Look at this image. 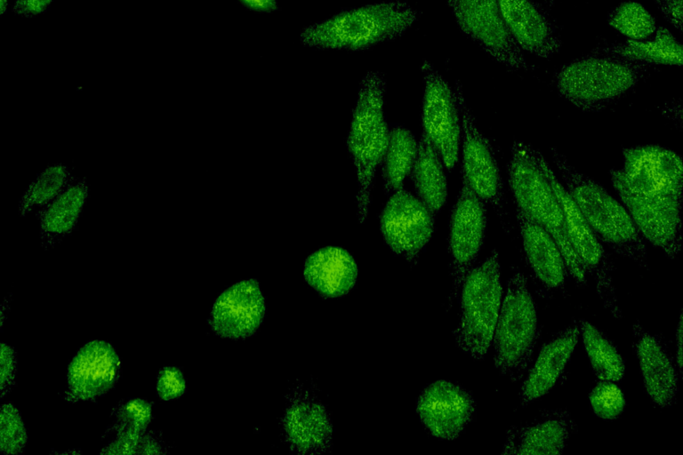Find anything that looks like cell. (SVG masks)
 <instances>
[{"mask_svg":"<svg viewBox=\"0 0 683 455\" xmlns=\"http://www.w3.org/2000/svg\"><path fill=\"white\" fill-rule=\"evenodd\" d=\"M550 152L563 186L599 240L616 254L647 268V242L623 203L578 171L556 148Z\"/></svg>","mask_w":683,"mask_h":455,"instance_id":"obj_1","label":"cell"},{"mask_svg":"<svg viewBox=\"0 0 683 455\" xmlns=\"http://www.w3.org/2000/svg\"><path fill=\"white\" fill-rule=\"evenodd\" d=\"M542 154L522 140H516L511 147L508 178L516 208L553 237L568 276L578 284H585L587 274L568 238L561 204L541 164Z\"/></svg>","mask_w":683,"mask_h":455,"instance_id":"obj_2","label":"cell"},{"mask_svg":"<svg viewBox=\"0 0 683 455\" xmlns=\"http://www.w3.org/2000/svg\"><path fill=\"white\" fill-rule=\"evenodd\" d=\"M419 12L401 1H388L342 11L305 27L300 41L319 50H366L401 36L418 19Z\"/></svg>","mask_w":683,"mask_h":455,"instance_id":"obj_3","label":"cell"},{"mask_svg":"<svg viewBox=\"0 0 683 455\" xmlns=\"http://www.w3.org/2000/svg\"><path fill=\"white\" fill-rule=\"evenodd\" d=\"M386 82L379 71H369L362 79L352 111L347 137L348 151L358 178V219L363 223L368 214L377 165L388 144L389 129L384 115Z\"/></svg>","mask_w":683,"mask_h":455,"instance_id":"obj_4","label":"cell"},{"mask_svg":"<svg viewBox=\"0 0 683 455\" xmlns=\"http://www.w3.org/2000/svg\"><path fill=\"white\" fill-rule=\"evenodd\" d=\"M649 65L591 53L563 66L556 76L558 93L579 109L599 112L633 89Z\"/></svg>","mask_w":683,"mask_h":455,"instance_id":"obj_5","label":"cell"},{"mask_svg":"<svg viewBox=\"0 0 683 455\" xmlns=\"http://www.w3.org/2000/svg\"><path fill=\"white\" fill-rule=\"evenodd\" d=\"M459 295V323L454 331L455 341L472 358L483 359L492 342L502 303V286L496 250L468 272Z\"/></svg>","mask_w":683,"mask_h":455,"instance_id":"obj_6","label":"cell"},{"mask_svg":"<svg viewBox=\"0 0 683 455\" xmlns=\"http://www.w3.org/2000/svg\"><path fill=\"white\" fill-rule=\"evenodd\" d=\"M537 336L535 305L525 275L516 269L507 282L492 339L499 371L519 379L530 364Z\"/></svg>","mask_w":683,"mask_h":455,"instance_id":"obj_7","label":"cell"},{"mask_svg":"<svg viewBox=\"0 0 683 455\" xmlns=\"http://www.w3.org/2000/svg\"><path fill=\"white\" fill-rule=\"evenodd\" d=\"M541 164L561 204L568 238L586 274L595 281L605 308L616 319L622 317L613 283V265L603 243L593 233L568 192L542 154Z\"/></svg>","mask_w":683,"mask_h":455,"instance_id":"obj_8","label":"cell"},{"mask_svg":"<svg viewBox=\"0 0 683 455\" xmlns=\"http://www.w3.org/2000/svg\"><path fill=\"white\" fill-rule=\"evenodd\" d=\"M611 182L645 241L676 259L682 247V202L647 194L631 187L620 169L610 171Z\"/></svg>","mask_w":683,"mask_h":455,"instance_id":"obj_9","label":"cell"},{"mask_svg":"<svg viewBox=\"0 0 683 455\" xmlns=\"http://www.w3.org/2000/svg\"><path fill=\"white\" fill-rule=\"evenodd\" d=\"M447 4L461 30L491 58L510 70L531 69L506 27L498 0H447Z\"/></svg>","mask_w":683,"mask_h":455,"instance_id":"obj_10","label":"cell"},{"mask_svg":"<svg viewBox=\"0 0 683 455\" xmlns=\"http://www.w3.org/2000/svg\"><path fill=\"white\" fill-rule=\"evenodd\" d=\"M424 92L422 99V132L451 170L458 160L462 134L460 112L455 90L427 61L422 67Z\"/></svg>","mask_w":683,"mask_h":455,"instance_id":"obj_11","label":"cell"},{"mask_svg":"<svg viewBox=\"0 0 683 455\" xmlns=\"http://www.w3.org/2000/svg\"><path fill=\"white\" fill-rule=\"evenodd\" d=\"M433 212L419 198L403 188L386 203L380 219L382 237L390 249L409 263H414L430 241Z\"/></svg>","mask_w":683,"mask_h":455,"instance_id":"obj_12","label":"cell"},{"mask_svg":"<svg viewBox=\"0 0 683 455\" xmlns=\"http://www.w3.org/2000/svg\"><path fill=\"white\" fill-rule=\"evenodd\" d=\"M454 90L462 124V179L484 203L491 204L503 216L502 179L493 147L477 127L458 82Z\"/></svg>","mask_w":683,"mask_h":455,"instance_id":"obj_13","label":"cell"},{"mask_svg":"<svg viewBox=\"0 0 683 455\" xmlns=\"http://www.w3.org/2000/svg\"><path fill=\"white\" fill-rule=\"evenodd\" d=\"M486 227L484 202L462 179L450 223L449 251L453 289L450 304L457 299L468 272L478 256Z\"/></svg>","mask_w":683,"mask_h":455,"instance_id":"obj_14","label":"cell"},{"mask_svg":"<svg viewBox=\"0 0 683 455\" xmlns=\"http://www.w3.org/2000/svg\"><path fill=\"white\" fill-rule=\"evenodd\" d=\"M624 180L634 188L682 202L683 169L679 156L656 145L623 150Z\"/></svg>","mask_w":683,"mask_h":455,"instance_id":"obj_15","label":"cell"},{"mask_svg":"<svg viewBox=\"0 0 683 455\" xmlns=\"http://www.w3.org/2000/svg\"><path fill=\"white\" fill-rule=\"evenodd\" d=\"M475 401L458 384L440 379L427 386L417 400L420 420L435 437L456 438L471 420Z\"/></svg>","mask_w":683,"mask_h":455,"instance_id":"obj_16","label":"cell"},{"mask_svg":"<svg viewBox=\"0 0 683 455\" xmlns=\"http://www.w3.org/2000/svg\"><path fill=\"white\" fill-rule=\"evenodd\" d=\"M266 307L259 283L254 279L236 283L215 300L209 317L212 330L227 339H245L260 327Z\"/></svg>","mask_w":683,"mask_h":455,"instance_id":"obj_17","label":"cell"},{"mask_svg":"<svg viewBox=\"0 0 683 455\" xmlns=\"http://www.w3.org/2000/svg\"><path fill=\"white\" fill-rule=\"evenodd\" d=\"M120 365L118 355L108 342L99 339L87 342L68 366L69 396L87 401L104 395L116 385Z\"/></svg>","mask_w":683,"mask_h":455,"instance_id":"obj_18","label":"cell"},{"mask_svg":"<svg viewBox=\"0 0 683 455\" xmlns=\"http://www.w3.org/2000/svg\"><path fill=\"white\" fill-rule=\"evenodd\" d=\"M507 28L522 51L541 58L558 53L562 41L546 9L535 0H498Z\"/></svg>","mask_w":683,"mask_h":455,"instance_id":"obj_19","label":"cell"},{"mask_svg":"<svg viewBox=\"0 0 683 455\" xmlns=\"http://www.w3.org/2000/svg\"><path fill=\"white\" fill-rule=\"evenodd\" d=\"M633 347L651 400L662 408L673 406L677 402L679 372L662 338L637 322L633 324Z\"/></svg>","mask_w":683,"mask_h":455,"instance_id":"obj_20","label":"cell"},{"mask_svg":"<svg viewBox=\"0 0 683 455\" xmlns=\"http://www.w3.org/2000/svg\"><path fill=\"white\" fill-rule=\"evenodd\" d=\"M575 431V423L566 411H542L507 435L502 454L559 455Z\"/></svg>","mask_w":683,"mask_h":455,"instance_id":"obj_21","label":"cell"},{"mask_svg":"<svg viewBox=\"0 0 683 455\" xmlns=\"http://www.w3.org/2000/svg\"><path fill=\"white\" fill-rule=\"evenodd\" d=\"M282 427L291 448L301 454L326 452L332 445L333 426L325 407L305 396L286 408Z\"/></svg>","mask_w":683,"mask_h":455,"instance_id":"obj_22","label":"cell"},{"mask_svg":"<svg viewBox=\"0 0 683 455\" xmlns=\"http://www.w3.org/2000/svg\"><path fill=\"white\" fill-rule=\"evenodd\" d=\"M89 196L87 178L77 175L54 200L35 213L42 249L54 248L76 231Z\"/></svg>","mask_w":683,"mask_h":455,"instance_id":"obj_23","label":"cell"},{"mask_svg":"<svg viewBox=\"0 0 683 455\" xmlns=\"http://www.w3.org/2000/svg\"><path fill=\"white\" fill-rule=\"evenodd\" d=\"M516 216L524 253L534 276L547 290H562L568 275L557 243L543 228L517 208Z\"/></svg>","mask_w":683,"mask_h":455,"instance_id":"obj_24","label":"cell"},{"mask_svg":"<svg viewBox=\"0 0 683 455\" xmlns=\"http://www.w3.org/2000/svg\"><path fill=\"white\" fill-rule=\"evenodd\" d=\"M579 333V325L574 323L542 346L521 386L519 398L523 406L552 388L575 349Z\"/></svg>","mask_w":683,"mask_h":455,"instance_id":"obj_25","label":"cell"},{"mask_svg":"<svg viewBox=\"0 0 683 455\" xmlns=\"http://www.w3.org/2000/svg\"><path fill=\"white\" fill-rule=\"evenodd\" d=\"M358 265L352 255L341 247L326 246L305 260V281L325 298H340L351 291L357 282Z\"/></svg>","mask_w":683,"mask_h":455,"instance_id":"obj_26","label":"cell"},{"mask_svg":"<svg viewBox=\"0 0 683 455\" xmlns=\"http://www.w3.org/2000/svg\"><path fill=\"white\" fill-rule=\"evenodd\" d=\"M591 53L608 54L647 65H682V45L664 27H656L650 39L631 40L600 46Z\"/></svg>","mask_w":683,"mask_h":455,"instance_id":"obj_27","label":"cell"},{"mask_svg":"<svg viewBox=\"0 0 683 455\" xmlns=\"http://www.w3.org/2000/svg\"><path fill=\"white\" fill-rule=\"evenodd\" d=\"M444 167L438 151L422 132L411 172L419 198L433 213L443 207L447 197Z\"/></svg>","mask_w":683,"mask_h":455,"instance_id":"obj_28","label":"cell"},{"mask_svg":"<svg viewBox=\"0 0 683 455\" xmlns=\"http://www.w3.org/2000/svg\"><path fill=\"white\" fill-rule=\"evenodd\" d=\"M77 177L75 168L59 162L50 164L30 180L19 200L17 211L26 217L54 200Z\"/></svg>","mask_w":683,"mask_h":455,"instance_id":"obj_29","label":"cell"},{"mask_svg":"<svg viewBox=\"0 0 683 455\" xmlns=\"http://www.w3.org/2000/svg\"><path fill=\"white\" fill-rule=\"evenodd\" d=\"M418 151L414 134L402 125L389 130L388 144L382 157V178L387 193L402 188L411 172Z\"/></svg>","mask_w":683,"mask_h":455,"instance_id":"obj_30","label":"cell"},{"mask_svg":"<svg viewBox=\"0 0 683 455\" xmlns=\"http://www.w3.org/2000/svg\"><path fill=\"white\" fill-rule=\"evenodd\" d=\"M583 344L599 380L618 382L624 375V362L613 342L585 320L578 323Z\"/></svg>","mask_w":683,"mask_h":455,"instance_id":"obj_31","label":"cell"},{"mask_svg":"<svg viewBox=\"0 0 683 455\" xmlns=\"http://www.w3.org/2000/svg\"><path fill=\"white\" fill-rule=\"evenodd\" d=\"M611 27L631 40H643L653 36L656 29L654 17L637 2H623L608 15Z\"/></svg>","mask_w":683,"mask_h":455,"instance_id":"obj_32","label":"cell"},{"mask_svg":"<svg viewBox=\"0 0 683 455\" xmlns=\"http://www.w3.org/2000/svg\"><path fill=\"white\" fill-rule=\"evenodd\" d=\"M28 435L22 418L12 403L0 411V450L3 454H20L25 449Z\"/></svg>","mask_w":683,"mask_h":455,"instance_id":"obj_33","label":"cell"},{"mask_svg":"<svg viewBox=\"0 0 683 455\" xmlns=\"http://www.w3.org/2000/svg\"><path fill=\"white\" fill-rule=\"evenodd\" d=\"M593 412L605 420L618 418L624 410L625 398L616 382L599 380L590 394Z\"/></svg>","mask_w":683,"mask_h":455,"instance_id":"obj_34","label":"cell"},{"mask_svg":"<svg viewBox=\"0 0 683 455\" xmlns=\"http://www.w3.org/2000/svg\"><path fill=\"white\" fill-rule=\"evenodd\" d=\"M152 418V405L142 398H133L123 403L117 412L115 429L144 435Z\"/></svg>","mask_w":683,"mask_h":455,"instance_id":"obj_35","label":"cell"},{"mask_svg":"<svg viewBox=\"0 0 683 455\" xmlns=\"http://www.w3.org/2000/svg\"><path fill=\"white\" fill-rule=\"evenodd\" d=\"M186 389V380L179 368L165 366L159 371L157 379V393L162 400L179 398Z\"/></svg>","mask_w":683,"mask_h":455,"instance_id":"obj_36","label":"cell"},{"mask_svg":"<svg viewBox=\"0 0 683 455\" xmlns=\"http://www.w3.org/2000/svg\"><path fill=\"white\" fill-rule=\"evenodd\" d=\"M143 435L128 431L117 432L116 438L104 447L100 454L125 455L138 452L139 445Z\"/></svg>","mask_w":683,"mask_h":455,"instance_id":"obj_37","label":"cell"},{"mask_svg":"<svg viewBox=\"0 0 683 455\" xmlns=\"http://www.w3.org/2000/svg\"><path fill=\"white\" fill-rule=\"evenodd\" d=\"M16 374V355L14 350L5 343H1L0 377L1 396L11 389Z\"/></svg>","mask_w":683,"mask_h":455,"instance_id":"obj_38","label":"cell"},{"mask_svg":"<svg viewBox=\"0 0 683 455\" xmlns=\"http://www.w3.org/2000/svg\"><path fill=\"white\" fill-rule=\"evenodd\" d=\"M682 1L654 0L663 17L677 29L682 32Z\"/></svg>","mask_w":683,"mask_h":455,"instance_id":"obj_39","label":"cell"},{"mask_svg":"<svg viewBox=\"0 0 683 455\" xmlns=\"http://www.w3.org/2000/svg\"><path fill=\"white\" fill-rule=\"evenodd\" d=\"M52 0H16L13 12L24 17H32L44 12Z\"/></svg>","mask_w":683,"mask_h":455,"instance_id":"obj_40","label":"cell"},{"mask_svg":"<svg viewBox=\"0 0 683 455\" xmlns=\"http://www.w3.org/2000/svg\"><path fill=\"white\" fill-rule=\"evenodd\" d=\"M163 447L160 443L149 434H144L141 439L137 454H162Z\"/></svg>","mask_w":683,"mask_h":455,"instance_id":"obj_41","label":"cell"},{"mask_svg":"<svg viewBox=\"0 0 683 455\" xmlns=\"http://www.w3.org/2000/svg\"><path fill=\"white\" fill-rule=\"evenodd\" d=\"M245 8L259 12H272L277 9V0H238Z\"/></svg>","mask_w":683,"mask_h":455,"instance_id":"obj_42","label":"cell"},{"mask_svg":"<svg viewBox=\"0 0 683 455\" xmlns=\"http://www.w3.org/2000/svg\"><path fill=\"white\" fill-rule=\"evenodd\" d=\"M676 364L679 372V375L682 374V313H680L678 328L676 330Z\"/></svg>","mask_w":683,"mask_h":455,"instance_id":"obj_43","label":"cell"},{"mask_svg":"<svg viewBox=\"0 0 683 455\" xmlns=\"http://www.w3.org/2000/svg\"><path fill=\"white\" fill-rule=\"evenodd\" d=\"M7 5H8V0H0V13H1V15H3L5 12V11L7 9Z\"/></svg>","mask_w":683,"mask_h":455,"instance_id":"obj_44","label":"cell"}]
</instances>
